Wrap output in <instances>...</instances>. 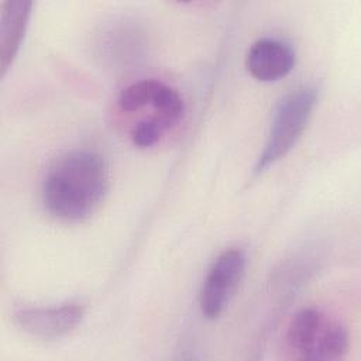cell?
<instances>
[{
	"label": "cell",
	"mask_w": 361,
	"mask_h": 361,
	"mask_svg": "<svg viewBox=\"0 0 361 361\" xmlns=\"http://www.w3.org/2000/svg\"><path fill=\"white\" fill-rule=\"evenodd\" d=\"M109 190L104 158L90 149H72L58 157L42 182V203L49 214L65 221L90 217Z\"/></svg>",
	"instance_id": "1"
},
{
	"label": "cell",
	"mask_w": 361,
	"mask_h": 361,
	"mask_svg": "<svg viewBox=\"0 0 361 361\" xmlns=\"http://www.w3.org/2000/svg\"><path fill=\"white\" fill-rule=\"evenodd\" d=\"M32 1L6 0L1 3L0 66L4 75L17 56L31 16Z\"/></svg>",
	"instance_id": "8"
},
{
	"label": "cell",
	"mask_w": 361,
	"mask_h": 361,
	"mask_svg": "<svg viewBox=\"0 0 361 361\" xmlns=\"http://www.w3.org/2000/svg\"><path fill=\"white\" fill-rule=\"evenodd\" d=\"M316 103L317 90L310 85L296 87L282 97L274 111L262 151L257 158L255 175L262 173L290 152L302 137Z\"/></svg>",
	"instance_id": "2"
},
{
	"label": "cell",
	"mask_w": 361,
	"mask_h": 361,
	"mask_svg": "<svg viewBox=\"0 0 361 361\" xmlns=\"http://www.w3.org/2000/svg\"><path fill=\"white\" fill-rule=\"evenodd\" d=\"M296 63L290 44L276 38H259L247 51L245 66L259 82H276L288 76Z\"/></svg>",
	"instance_id": "6"
},
{
	"label": "cell",
	"mask_w": 361,
	"mask_h": 361,
	"mask_svg": "<svg viewBox=\"0 0 361 361\" xmlns=\"http://www.w3.org/2000/svg\"><path fill=\"white\" fill-rule=\"evenodd\" d=\"M171 126L172 124L168 120L154 113L148 118H142L134 124L130 137L135 147L147 148L157 144Z\"/></svg>",
	"instance_id": "9"
},
{
	"label": "cell",
	"mask_w": 361,
	"mask_h": 361,
	"mask_svg": "<svg viewBox=\"0 0 361 361\" xmlns=\"http://www.w3.org/2000/svg\"><path fill=\"white\" fill-rule=\"evenodd\" d=\"M85 317V307L65 303L48 307H21L13 313L16 326L39 340H56L73 331Z\"/></svg>",
	"instance_id": "5"
},
{
	"label": "cell",
	"mask_w": 361,
	"mask_h": 361,
	"mask_svg": "<svg viewBox=\"0 0 361 361\" xmlns=\"http://www.w3.org/2000/svg\"><path fill=\"white\" fill-rule=\"evenodd\" d=\"M179 93L172 86L157 80L142 79L126 86L118 97L117 104L121 111L135 113L144 107H151L157 114H168L176 109Z\"/></svg>",
	"instance_id": "7"
},
{
	"label": "cell",
	"mask_w": 361,
	"mask_h": 361,
	"mask_svg": "<svg viewBox=\"0 0 361 361\" xmlns=\"http://www.w3.org/2000/svg\"><path fill=\"white\" fill-rule=\"evenodd\" d=\"M245 261L240 248H230L212 262L199 292V307L206 319L214 320L226 310L241 283Z\"/></svg>",
	"instance_id": "4"
},
{
	"label": "cell",
	"mask_w": 361,
	"mask_h": 361,
	"mask_svg": "<svg viewBox=\"0 0 361 361\" xmlns=\"http://www.w3.org/2000/svg\"><path fill=\"white\" fill-rule=\"evenodd\" d=\"M286 344L296 358L334 361L347 353L348 333L340 320L326 312L303 307L288 326Z\"/></svg>",
	"instance_id": "3"
}]
</instances>
